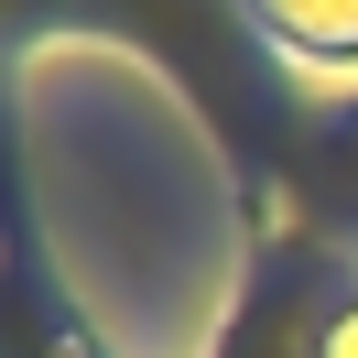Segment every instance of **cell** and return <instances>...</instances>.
Returning a JSON list of instances; mask_svg holds the SVG:
<instances>
[{"label":"cell","mask_w":358,"mask_h":358,"mask_svg":"<svg viewBox=\"0 0 358 358\" xmlns=\"http://www.w3.org/2000/svg\"><path fill=\"white\" fill-rule=\"evenodd\" d=\"M282 11H293V33H326V44L358 33V0H282Z\"/></svg>","instance_id":"6da1fadb"}]
</instances>
